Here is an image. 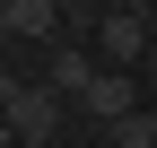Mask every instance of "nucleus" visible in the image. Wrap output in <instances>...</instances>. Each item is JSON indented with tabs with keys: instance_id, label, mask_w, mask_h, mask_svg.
<instances>
[{
	"instance_id": "obj_1",
	"label": "nucleus",
	"mask_w": 157,
	"mask_h": 148,
	"mask_svg": "<svg viewBox=\"0 0 157 148\" xmlns=\"http://www.w3.org/2000/svg\"><path fill=\"white\" fill-rule=\"evenodd\" d=\"M0 122H9L17 139H52V131H61V96H52V87H17Z\"/></svg>"
},
{
	"instance_id": "obj_2",
	"label": "nucleus",
	"mask_w": 157,
	"mask_h": 148,
	"mask_svg": "<svg viewBox=\"0 0 157 148\" xmlns=\"http://www.w3.org/2000/svg\"><path fill=\"white\" fill-rule=\"evenodd\" d=\"M78 105H87V113H96V122H105V131H113V122H122V113H140V87H131L122 70H96V87H87V96H78Z\"/></svg>"
},
{
	"instance_id": "obj_3",
	"label": "nucleus",
	"mask_w": 157,
	"mask_h": 148,
	"mask_svg": "<svg viewBox=\"0 0 157 148\" xmlns=\"http://www.w3.org/2000/svg\"><path fill=\"white\" fill-rule=\"evenodd\" d=\"M140 44H148V17L140 9H113L105 17V61H140Z\"/></svg>"
},
{
	"instance_id": "obj_4",
	"label": "nucleus",
	"mask_w": 157,
	"mask_h": 148,
	"mask_svg": "<svg viewBox=\"0 0 157 148\" xmlns=\"http://www.w3.org/2000/svg\"><path fill=\"white\" fill-rule=\"evenodd\" d=\"M52 96H87V87H96V61H87V52H78V44H61V52H52Z\"/></svg>"
},
{
	"instance_id": "obj_5",
	"label": "nucleus",
	"mask_w": 157,
	"mask_h": 148,
	"mask_svg": "<svg viewBox=\"0 0 157 148\" xmlns=\"http://www.w3.org/2000/svg\"><path fill=\"white\" fill-rule=\"evenodd\" d=\"M9 26H17V35H44V44H52V35H61V9H52V0H9Z\"/></svg>"
},
{
	"instance_id": "obj_6",
	"label": "nucleus",
	"mask_w": 157,
	"mask_h": 148,
	"mask_svg": "<svg viewBox=\"0 0 157 148\" xmlns=\"http://www.w3.org/2000/svg\"><path fill=\"white\" fill-rule=\"evenodd\" d=\"M113 148H157V113H122L113 122Z\"/></svg>"
},
{
	"instance_id": "obj_7",
	"label": "nucleus",
	"mask_w": 157,
	"mask_h": 148,
	"mask_svg": "<svg viewBox=\"0 0 157 148\" xmlns=\"http://www.w3.org/2000/svg\"><path fill=\"white\" fill-rule=\"evenodd\" d=\"M9 96H17V79H9V70H0V113H9Z\"/></svg>"
},
{
	"instance_id": "obj_8",
	"label": "nucleus",
	"mask_w": 157,
	"mask_h": 148,
	"mask_svg": "<svg viewBox=\"0 0 157 148\" xmlns=\"http://www.w3.org/2000/svg\"><path fill=\"white\" fill-rule=\"evenodd\" d=\"M0 35H17V26H9V0H0Z\"/></svg>"
}]
</instances>
